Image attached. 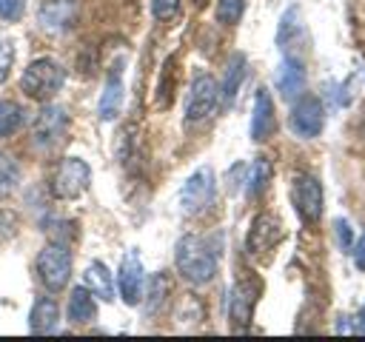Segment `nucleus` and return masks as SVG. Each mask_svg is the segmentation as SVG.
<instances>
[{
  "mask_svg": "<svg viewBox=\"0 0 365 342\" xmlns=\"http://www.w3.org/2000/svg\"><path fill=\"white\" fill-rule=\"evenodd\" d=\"M174 262L182 279H188L191 285H205L217 276V251L205 237L197 234L180 237L174 248Z\"/></svg>",
  "mask_w": 365,
  "mask_h": 342,
  "instance_id": "1",
  "label": "nucleus"
},
{
  "mask_svg": "<svg viewBox=\"0 0 365 342\" xmlns=\"http://www.w3.org/2000/svg\"><path fill=\"white\" fill-rule=\"evenodd\" d=\"M66 83V71L57 60L51 57H40V60H31L20 77V88L34 97V100H51Z\"/></svg>",
  "mask_w": 365,
  "mask_h": 342,
  "instance_id": "2",
  "label": "nucleus"
},
{
  "mask_svg": "<svg viewBox=\"0 0 365 342\" xmlns=\"http://www.w3.org/2000/svg\"><path fill=\"white\" fill-rule=\"evenodd\" d=\"M220 105V86L211 74L200 71L194 74L191 80V88H188V97H185V123L194 125V123H202L208 120Z\"/></svg>",
  "mask_w": 365,
  "mask_h": 342,
  "instance_id": "3",
  "label": "nucleus"
},
{
  "mask_svg": "<svg viewBox=\"0 0 365 342\" xmlns=\"http://www.w3.org/2000/svg\"><path fill=\"white\" fill-rule=\"evenodd\" d=\"M37 274L48 291H63L71 279V254L63 242H48L37 254Z\"/></svg>",
  "mask_w": 365,
  "mask_h": 342,
  "instance_id": "4",
  "label": "nucleus"
},
{
  "mask_svg": "<svg viewBox=\"0 0 365 342\" xmlns=\"http://www.w3.org/2000/svg\"><path fill=\"white\" fill-rule=\"evenodd\" d=\"M214 194H217V177L208 165L197 168L185 182H182V191H180V205L185 214H202L211 202H214Z\"/></svg>",
  "mask_w": 365,
  "mask_h": 342,
  "instance_id": "5",
  "label": "nucleus"
},
{
  "mask_svg": "<svg viewBox=\"0 0 365 342\" xmlns=\"http://www.w3.org/2000/svg\"><path fill=\"white\" fill-rule=\"evenodd\" d=\"M91 182V168L86 160L80 157H66L57 171H54V180H51V191L54 197L60 200H77Z\"/></svg>",
  "mask_w": 365,
  "mask_h": 342,
  "instance_id": "6",
  "label": "nucleus"
},
{
  "mask_svg": "<svg viewBox=\"0 0 365 342\" xmlns=\"http://www.w3.org/2000/svg\"><path fill=\"white\" fill-rule=\"evenodd\" d=\"M291 202L305 222H317L322 217V185L311 174H297L291 180Z\"/></svg>",
  "mask_w": 365,
  "mask_h": 342,
  "instance_id": "7",
  "label": "nucleus"
},
{
  "mask_svg": "<svg viewBox=\"0 0 365 342\" xmlns=\"http://www.w3.org/2000/svg\"><path fill=\"white\" fill-rule=\"evenodd\" d=\"M259 299V282L251 276H242L234 282L231 288V299H228V319L234 331H245L251 316H254V305Z\"/></svg>",
  "mask_w": 365,
  "mask_h": 342,
  "instance_id": "8",
  "label": "nucleus"
},
{
  "mask_svg": "<svg viewBox=\"0 0 365 342\" xmlns=\"http://www.w3.org/2000/svg\"><path fill=\"white\" fill-rule=\"evenodd\" d=\"M322 123H325V108L319 103V97L314 94H305L294 103L291 108V117H288V125L291 131L299 137V140H311L322 131Z\"/></svg>",
  "mask_w": 365,
  "mask_h": 342,
  "instance_id": "9",
  "label": "nucleus"
},
{
  "mask_svg": "<svg viewBox=\"0 0 365 342\" xmlns=\"http://www.w3.org/2000/svg\"><path fill=\"white\" fill-rule=\"evenodd\" d=\"M279 239H282V222L274 214H257L245 237V251L251 256H268Z\"/></svg>",
  "mask_w": 365,
  "mask_h": 342,
  "instance_id": "10",
  "label": "nucleus"
},
{
  "mask_svg": "<svg viewBox=\"0 0 365 342\" xmlns=\"http://www.w3.org/2000/svg\"><path fill=\"white\" fill-rule=\"evenodd\" d=\"M66 125H68V117H66V108L60 105H46L37 120H34V128H31V140L37 148H51L63 140L66 134Z\"/></svg>",
  "mask_w": 365,
  "mask_h": 342,
  "instance_id": "11",
  "label": "nucleus"
},
{
  "mask_svg": "<svg viewBox=\"0 0 365 342\" xmlns=\"http://www.w3.org/2000/svg\"><path fill=\"white\" fill-rule=\"evenodd\" d=\"M143 282H145L143 262H140L137 251H128L117 271V288H120V296L125 305H137L143 299Z\"/></svg>",
  "mask_w": 365,
  "mask_h": 342,
  "instance_id": "12",
  "label": "nucleus"
},
{
  "mask_svg": "<svg viewBox=\"0 0 365 342\" xmlns=\"http://www.w3.org/2000/svg\"><path fill=\"white\" fill-rule=\"evenodd\" d=\"M277 131V114H274V100L265 88H257L254 94V111H251V140L265 142Z\"/></svg>",
  "mask_w": 365,
  "mask_h": 342,
  "instance_id": "13",
  "label": "nucleus"
},
{
  "mask_svg": "<svg viewBox=\"0 0 365 342\" xmlns=\"http://www.w3.org/2000/svg\"><path fill=\"white\" fill-rule=\"evenodd\" d=\"M123 91H125V86H123V60H120V63L111 66V71L106 77V86H103V94H100V103H97L100 120L108 123V120H114L120 114V108H123Z\"/></svg>",
  "mask_w": 365,
  "mask_h": 342,
  "instance_id": "14",
  "label": "nucleus"
},
{
  "mask_svg": "<svg viewBox=\"0 0 365 342\" xmlns=\"http://www.w3.org/2000/svg\"><path fill=\"white\" fill-rule=\"evenodd\" d=\"M40 26L51 34H63L74 26V17H77V3L74 0H46L40 6Z\"/></svg>",
  "mask_w": 365,
  "mask_h": 342,
  "instance_id": "15",
  "label": "nucleus"
},
{
  "mask_svg": "<svg viewBox=\"0 0 365 342\" xmlns=\"http://www.w3.org/2000/svg\"><path fill=\"white\" fill-rule=\"evenodd\" d=\"M274 80H277L279 94H282L285 100H294V97L302 94V88H305V68H302V63H299L297 57H285V60L279 63Z\"/></svg>",
  "mask_w": 365,
  "mask_h": 342,
  "instance_id": "16",
  "label": "nucleus"
},
{
  "mask_svg": "<svg viewBox=\"0 0 365 342\" xmlns=\"http://www.w3.org/2000/svg\"><path fill=\"white\" fill-rule=\"evenodd\" d=\"M60 322V308L51 296H37L29 314V328L31 333H54Z\"/></svg>",
  "mask_w": 365,
  "mask_h": 342,
  "instance_id": "17",
  "label": "nucleus"
},
{
  "mask_svg": "<svg viewBox=\"0 0 365 342\" xmlns=\"http://www.w3.org/2000/svg\"><path fill=\"white\" fill-rule=\"evenodd\" d=\"M66 316L71 325H88L97 319V302H94V294L88 288H74L71 296H68V308H66Z\"/></svg>",
  "mask_w": 365,
  "mask_h": 342,
  "instance_id": "18",
  "label": "nucleus"
},
{
  "mask_svg": "<svg viewBox=\"0 0 365 342\" xmlns=\"http://www.w3.org/2000/svg\"><path fill=\"white\" fill-rule=\"evenodd\" d=\"M305 26H302V17H299V9L291 6L282 20H279V31H277V43L282 46L285 57H294V46H299V37H302Z\"/></svg>",
  "mask_w": 365,
  "mask_h": 342,
  "instance_id": "19",
  "label": "nucleus"
},
{
  "mask_svg": "<svg viewBox=\"0 0 365 342\" xmlns=\"http://www.w3.org/2000/svg\"><path fill=\"white\" fill-rule=\"evenodd\" d=\"M242 80H245V57L237 51V54H231L228 68H225V77H222V83H220V103H222V108H228V105L234 103V97H237Z\"/></svg>",
  "mask_w": 365,
  "mask_h": 342,
  "instance_id": "20",
  "label": "nucleus"
},
{
  "mask_svg": "<svg viewBox=\"0 0 365 342\" xmlns=\"http://www.w3.org/2000/svg\"><path fill=\"white\" fill-rule=\"evenodd\" d=\"M83 279H86V288L94 296H100L103 302H111L114 299V279H111V271L103 262H88Z\"/></svg>",
  "mask_w": 365,
  "mask_h": 342,
  "instance_id": "21",
  "label": "nucleus"
},
{
  "mask_svg": "<svg viewBox=\"0 0 365 342\" xmlns=\"http://www.w3.org/2000/svg\"><path fill=\"white\" fill-rule=\"evenodd\" d=\"M168 276L165 274H154L151 282H148V291H145V316H157L163 308H165V299H168Z\"/></svg>",
  "mask_w": 365,
  "mask_h": 342,
  "instance_id": "22",
  "label": "nucleus"
},
{
  "mask_svg": "<svg viewBox=\"0 0 365 342\" xmlns=\"http://www.w3.org/2000/svg\"><path fill=\"white\" fill-rule=\"evenodd\" d=\"M23 125V108L11 100H0V137L14 134Z\"/></svg>",
  "mask_w": 365,
  "mask_h": 342,
  "instance_id": "23",
  "label": "nucleus"
},
{
  "mask_svg": "<svg viewBox=\"0 0 365 342\" xmlns=\"http://www.w3.org/2000/svg\"><path fill=\"white\" fill-rule=\"evenodd\" d=\"M268 180H271V162L268 160H257L254 165H251V174H248V197H257V194H262L265 191V185H268Z\"/></svg>",
  "mask_w": 365,
  "mask_h": 342,
  "instance_id": "24",
  "label": "nucleus"
},
{
  "mask_svg": "<svg viewBox=\"0 0 365 342\" xmlns=\"http://www.w3.org/2000/svg\"><path fill=\"white\" fill-rule=\"evenodd\" d=\"M245 11V0H217V20L222 26H234Z\"/></svg>",
  "mask_w": 365,
  "mask_h": 342,
  "instance_id": "25",
  "label": "nucleus"
},
{
  "mask_svg": "<svg viewBox=\"0 0 365 342\" xmlns=\"http://www.w3.org/2000/svg\"><path fill=\"white\" fill-rule=\"evenodd\" d=\"M17 177H20V165L14 162V157H9V154L0 151V194L11 191L14 182H17Z\"/></svg>",
  "mask_w": 365,
  "mask_h": 342,
  "instance_id": "26",
  "label": "nucleus"
},
{
  "mask_svg": "<svg viewBox=\"0 0 365 342\" xmlns=\"http://www.w3.org/2000/svg\"><path fill=\"white\" fill-rule=\"evenodd\" d=\"M334 234H336V245H339L342 251H351V248H354V228H351L348 219L336 217V219H334Z\"/></svg>",
  "mask_w": 365,
  "mask_h": 342,
  "instance_id": "27",
  "label": "nucleus"
},
{
  "mask_svg": "<svg viewBox=\"0 0 365 342\" xmlns=\"http://www.w3.org/2000/svg\"><path fill=\"white\" fill-rule=\"evenodd\" d=\"M23 11H26V0H0V20L14 23L23 17Z\"/></svg>",
  "mask_w": 365,
  "mask_h": 342,
  "instance_id": "28",
  "label": "nucleus"
},
{
  "mask_svg": "<svg viewBox=\"0 0 365 342\" xmlns=\"http://www.w3.org/2000/svg\"><path fill=\"white\" fill-rule=\"evenodd\" d=\"M180 9V0H151V14L157 20H171Z\"/></svg>",
  "mask_w": 365,
  "mask_h": 342,
  "instance_id": "29",
  "label": "nucleus"
},
{
  "mask_svg": "<svg viewBox=\"0 0 365 342\" xmlns=\"http://www.w3.org/2000/svg\"><path fill=\"white\" fill-rule=\"evenodd\" d=\"M11 60H14V51H11V46H9L6 40H0V80L9 74V68H11Z\"/></svg>",
  "mask_w": 365,
  "mask_h": 342,
  "instance_id": "30",
  "label": "nucleus"
},
{
  "mask_svg": "<svg viewBox=\"0 0 365 342\" xmlns=\"http://www.w3.org/2000/svg\"><path fill=\"white\" fill-rule=\"evenodd\" d=\"M354 262H356L359 271H365V239L356 245V251H354Z\"/></svg>",
  "mask_w": 365,
  "mask_h": 342,
  "instance_id": "31",
  "label": "nucleus"
},
{
  "mask_svg": "<svg viewBox=\"0 0 365 342\" xmlns=\"http://www.w3.org/2000/svg\"><path fill=\"white\" fill-rule=\"evenodd\" d=\"M356 331L365 333V302H362V308L356 311Z\"/></svg>",
  "mask_w": 365,
  "mask_h": 342,
  "instance_id": "32",
  "label": "nucleus"
}]
</instances>
